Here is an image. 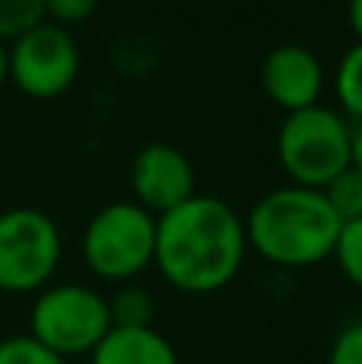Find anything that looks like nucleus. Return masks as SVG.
<instances>
[{
    "instance_id": "1",
    "label": "nucleus",
    "mask_w": 362,
    "mask_h": 364,
    "mask_svg": "<svg viewBox=\"0 0 362 364\" xmlns=\"http://www.w3.org/2000/svg\"><path fill=\"white\" fill-rule=\"evenodd\" d=\"M247 256L244 218L215 195H192L157 218L154 265L183 294H215L237 278Z\"/></svg>"
},
{
    "instance_id": "2",
    "label": "nucleus",
    "mask_w": 362,
    "mask_h": 364,
    "mask_svg": "<svg viewBox=\"0 0 362 364\" xmlns=\"http://www.w3.org/2000/svg\"><path fill=\"white\" fill-rule=\"evenodd\" d=\"M343 220L321 188L282 186L267 192L244 218L247 250L279 269H308L333 256Z\"/></svg>"
},
{
    "instance_id": "3",
    "label": "nucleus",
    "mask_w": 362,
    "mask_h": 364,
    "mask_svg": "<svg viewBox=\"0 0 362 364\" xmlns=\"http://www.w3.org/2000/svg\"><path fill=\"white\" fill-rule=\"evenodd\" d=\"M154 243H157V218L128 198L109 201L90 218L81 252L87 269L100 282L128 284L148 265H154Z\"/></svg>"
},
{
    "instance_id": "4",
    "label": "nucleus",
    "mask_w": 362,
    "mask_h": 364,
    "mask_svg": "<svg viewBox=\"0 0 362 364\" xmlns=\"http://www.w3.org/2000/svg\"><path fill=\"white\" fill-rule=\"evenodd\" d=\"M276 157L292 186L324 188L350 166V122L321 102L289 112L276 134Z\"/></svg>"
},
{
    "instance_id": "5",
    "label": "nucleus",
    "mask_w": 362,
    "mask_h": 364,
    "mask_svg": "<svg viewBox=\"0 0 362 364\" xmlns=\"http://www.w3.org/2000/svg\"><path fill=\"white\" fill-rule=\"evenodd\" d=\"M109 329L113 320L106 297L87 284H48L29 310V336L64 361L90 355Z\"/></svg>"
},
{
    "instance_id": "6",
    "label": "nucleus",
    "mask_w": 362,
    "mask_h": 364,
    "mask_svg": "<svg viewBox=\"0 0 362 364\" xmlns=\"http://www.w3.org/2000/svg\"><path fill=\"white\" fill-rule=\"evenodd\" d=\"M61 262V230L38 208L0 214V291L32 294L48 288Z\"/></svg>"
},
{
    "instance_id": "7",
    "label": "nucleus",
    "mask_w": 362,
    "mask_h": 364,
    "mask_svg": "<svg viewBox=\"0 0 362 364\" xmlns=\"http://www.w3.org/2000/svg\"><path fill=\"white\" fill-rule=\"evenodd\" d=\"M81 74V51L68 29L42 23L6 45V80L32 100L68 93Z\"/></svg>"
},
{
    "instance_id": "8",
    "label": "nucleus",
    "mask_w": 362,
    "mask_h": 364,
    "mask_svg": "<svg viewBox=\"0 0 362 364\" xmlns=\"http://www.w3.org/2000/svg\"><path fill=\"white\" fill-rule=\"evenodd\" d=\"M128 186H132L135 205L160 218V214L173 211L196 195V173H192V164L180 147L145 144L132 157Z\"/></svg>"
},
{
    "instance_id": "9",
    "label": "nucleus",
    "mask_w": 362,
    "mask_h": 364,
    "mask_svg": "<svg viewBox=\"0 0 362 364\" xmlns=\"http://www.w3.org/2000/svg\"><path fill=\"white\" fill-rule=\"evenodd\" d=\"M260 83L269 102H276L286 112L318 106L324 90V64L311 48L299 42L276 45L260 68Z\"/></svg>"
},
{
    "instance_id": "10",
    "label": "nucleus",
    "mask_w": 362,
    "mask_h": 364,
    "mask_svg": "<svg viewBox=\"0 0 362 364\" xmlns=\"http://www.w3.org/2000/svg\"><path fill=\"white\" fill-rule=\"evenodd\" d=\"M90 364H180L177 348L154 326L109 329L106 339L90 352Z\"/></svg>"
},
{
    "instance_id": "11",
    "label": "nucleus",
    "mask_w": 362,
    "mask_h": 364,
    "mask_svg": "<svg viewBox=\"0 0 362 364\" xmlns=\"http://www.w3.org/2000/svg\"><path fill=\"white\" fill-rule=\"evenodd\" d=\"M109 304V320L115 329H145L154 323V297L148 294V288L128 282L119 284L113 297H106Z\"/></svg>"
},
{
    "instance_id": "12",
    "label": "nucleus",
    "mask_w": 362,
    "mask_h": 364,
    "mask_svg": "<svg viewBox=\"0 0 362 364\" xmlns=\"http://www.w3.org/2000/svg\"><path fill=\"white\" fill-rule=\"evenodd\" d=\"M324 198L331 201V208L337 211V218L343 220H356L362 218V170L356 166H346L340 176H333L324 188Z\"/></svg>"
},
{
    "instance_id": "13",
    "label": "nucleus",
    "mask_w": 362,
    "mask_h": 364,
    "mask_svg": "<svg viewBox=\"0 0 362 364\" xmlns=\"http://www.w3.org/2000/svg\"><path fill=\"white\" fill-rule=\"evenodd\" d=\"M337 100L353 122L362 119V42H356L337 64Z\"/></svg>"
},
{
    "instance_id": "14",
    "label": "nucleus",
    "mask_w": 362,
    "mask_h": 364,
    "mask_svg": "<svg viewBox=\"0 0 362 364\" xmlns=\"http://www.w3.org/2000/svg\"><path fill=\"white\" fill-rule=\"evenodd\" d=\"M42 23L45 0H0V42H13Z\"/></svg>"
},
{
    "instance_id": "15",
    "label": "nucleus",
    "mask_w": 362,
    "mask_h": 364,
    "mask_svg": "<svg viewBox=\"0 0 362 364\" xmlns=\"http://www.w3.org/2000/svg\"><path fill=\"white\" fill-rule=\"evenodd\" d=\"M333 259H337L340 272L346 275V282L356 284L362 291V218L346 220L340 227L337 246H333Z\"/></svg>"
},
{
    "instance_id": "16",
    "label": "nucleus",
    "mask_w": 362,
    "mask_h": 364,
    "mask_svg": "<svg viewBox=\"0 0 362 364\" xmlns=\"http://www.w3.org/2000/svg\"><path fill=\"white\" fill-rule=\"evenodd\" d=\"M0 364H68V361L58 358L45 346H38L32 336H10V339L0 342Z\"/></svg>"
},
{
    "instance_id": "17",
    "label": "nucleus",
    "mask_w": 362,
    "mask_h": 364,
    "mask_svg": "<svg viewBox=\"0 0 362 364\" xmlns=\"http://www.w3.org/2000/svg\"><path fill=\"white\" fill-rule=\"evenodd\" d=\"M100 0H45V23H55L61 29L87 23L96 13Z\"/></svg>"
},
{
    "instance_id": "18",
    "label": "nucleus",
    "mask_w": 362,
    "mask_h": 364,
    "mask_svg": "<svg viewBox=\"0 0 362 364\" xmlns=\"http://www.w3.org/2000/svg\"><path fill=\"white\" fill-rule=\"evenodd\" d=\"M327 364H362V320L350 323L333 336Z\"/></svg>"
},
{
    "instance_id": "19",
    "label": "nucleus",
    "mask_w": 362,
    "mask_h": 364,
    "mask_svg": "<svg viewBox=\"0 0 362 364\" xmlns=\"http://www.w3.org/2000/svg\"><path fill=\"white\" fill-rule=\"evenodd\" d=\"M350 166L362 170V119L350 125Z\"/></svg>"
},
{
    "instance_id": "20",
    "label": "nucleus",
    "mask_w": 362,
    "mask_h": 364,
    "mask_svg": "<svg viewBox=\"0 0 362 364\" xmlns=\"http://www.w3.org/2000/svg\"><path fill=\"white\" fill-rule=\"evenodd\" d=\"M346 19H350V29L356 36V42H362V0H350L346 4Z\"/></svg>"
},
{
    "instance_id": "21",
    "label": "nucleus",
    "mask_w": 362,
    "mask_h": 364,
    "mask_svg": "<svg viewBox=\"0 0 362 364\" xmlns=\"http://www.w3.org/2000/svg\"><path fill=\"white\" fill-rule=\"evenodd\" d=\"M6 83V42H0V87Z\"/></svg>"
}]
</instances>
